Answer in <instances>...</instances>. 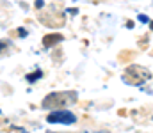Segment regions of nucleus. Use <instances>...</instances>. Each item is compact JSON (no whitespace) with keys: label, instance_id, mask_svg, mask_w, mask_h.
I'll use <instances>...</instances> for the list:
<instances>
[{"label":"nucleus","instance_id":"1","mask_svg":"<svg viewBox=\"0 0 153 133\" xmlns=\"http://www.w3.org/2000/svg\"><path fill=\"white\" fill-rule=\"evenodd\" d=\"M75 101H76V92H52L43 99V107L57 110L59 107H66V105L75 103Z\"/></svg>","mask_w":153,"mask_h":133},{"label":"nucleus","instance_id":"2","mask_svg":"<svg viewBox=\"0 0 153 133\" xmlns=\"http://www.w3.org/2000/svg\"><path fill=\"white\" fill-rule=\"evenodd\" d=\"M150 76H152V73L146 69V68H143V66H137V64H132L126 71H125V82L126 84H132V85H141L143 82H146V80H150Z\"/></svg>","mask_w":153,"mask_h":133},{"label":"nucleus","instance_id":"3","mask_svg":"<svg viewBox=\"0 0 153 133\" xmlns=\"http://www.w3.org/2000/svg\"><path fill=\"white\" fill-rule=\"evenodd\" d=\"M46 121L52 123V124H73L76 121V117L70 110H53V112L48 114Z\"/></svg>","mask_w":153,"mask_h":133},{"label":"nucleus","instance_id":"4","mask_svg":"<svg viewBox=\"0 0 153 133\" xmlns=\"http://www.w3.org/2000/svg\"><path fill=\"white\" fill-rule=\"evenodd\" d=\"M61 41H62V36H61V34H48V36L43 37V44H45V48H52V46L59 44Z\"/></svg>","mask_w":153,"mask_h":133},{"label":"nucleus","instance_id":"5","mask_svg":"<svg viewBox=\"0 0 153 133\" xmlns=\"http://www.w3.org/2000/svg\"><path fill=\"white\" fill-rule=\"evenodd\" d=\"M41 76H43V73L38 69L36 73H32V75H27V82H30V84H32L34 80H38V78H41Z\"/></svg>","mask_w":153,"mask_h":133},{"label":"nucleus","instance_id":"6","mask_svg":"<svg viewBox=\"0 0 153 133\" xmlns=\"http://www.w3.org/2000/svg\"><path fill=\"white\" fill-rule=\"evenodd\" d=\"M139 20H141V21H150L148 16H144V14H139Z\"/></svg>","mask_w":153,"mask_h":133},{"label":"nucleus","instance_id":"7","mask_svg":"<svg viewBox=\"0 0 153 133\" xmlns=\"http://www.w3.org/2000/svg\"><path fill=\"white\" fill-rule=\"evenodd\" d=\"M5 46H7V43H4V41H0V53L4 51V48H5Z\"/></svg>","mask_w":153,"mask_h":133},{"label":"nucleus","instance_id":"8","mask_svg":"<svg viewBox=\"0 0 153 133\" xmlns=\"http://www.w3.org/2000/svg\"><path fill=\"white\" fill-rule=\"evenodd\" d=\"M36 7H38V9L39 7H43V0H36Z\"/></svg>","mask_w":153,"mask_h":133},{"label":"nucleus","instance_id":"9","mask_svg":"<svg viewBox=\"0 0 153 133\" xmlns=\"http://www.w3.org/2000/svg\"><path fill=\"white\" fill-rule=\"evenodd\" d=\"M48 133H53V132H48Z\"/></svg>","mask_w":153,"mask_h":133}]
</instances>
